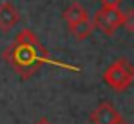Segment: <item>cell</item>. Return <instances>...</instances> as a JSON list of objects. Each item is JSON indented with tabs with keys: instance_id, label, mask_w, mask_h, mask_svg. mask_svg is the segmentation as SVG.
I'll list each match as a JSON object with an SVG mask.
<instances>
[{
	"instance_id": "8fae6325",
	"label": "cell",
	"mask_w": 134,
	"mask_h": 124,
	"mask_svg": "<svg viewBox=\"0 0 134 124\" xmlns=\"http://www.w3.org/2000/svg\"><path fill=\"white\" fill-rule=\"evenodd\" d=\"M117 124H126V121H124V119H120V121H119Z\"/></svg>"
},
{
	"instance_id": "30bf717a",
	"label": "cell",
	"mask_w": 134,
	"mask_h": 124,
	"mask_svg": "<svg viewBox=\"0 0 134 124\" xmlns=\"http://www.w3.org/2000/svg\"><path fill=\"white\" fill-rule=\"evenodd\" d=\"M35 124H52V122H50V121L47 119V117H41V119H38V121H36Z\"/></svg>"
},
{
	"instance_id": "7a4b0ae2",
	"label": "cell",
	"mask_w": 134,
	"mask_h": 124,
	"mask_svg": "<svg viewBox=\"0 0 134 124\" xmlns=\"http://www.w3.org/2000/svg\"><path fill=\"white\" fill-rule=\"evenodd\" d=\"M103 79L115 91H126L134 81V66L127 59L120 57L107 67V71L103 72Z\"/></svg>"
},
{
	"instance_id": "52a82bcc",
	"label": "cell",
	"mask_w": 134,
	"mask_h": 124,
	"mask_svg": "<svg viewBox=\"0 0 134 124\" xmlns=\"http://www.w3.org/2000/svg\"><path fill=\"white\" fill-rule=\"evenodd\" d=\"M93 21H90V17H86V19L79 21V23L72 24V26H69V29H71V33L77 38V40H84V38H88V36L91 35V31H93Z\"/></svg>"
},
{
	"instance_id": "8992f818",
	"label": "cell",
	"mask_w": 134,
	"mask_h": 124,
	"mask_svg": "<svg viewBox=\"0 0 134 124\" xmlns=\"http://www.w3.org/2000/svg\"><path fill=\"white\" fill-rule=\"evenodd\" d=\"M86 17H88V12L84 10L83 5H79V4H71L65 9V12H64V19H65V23L69 24V26L86 19Z\"/></svg>"
},
{
	"instance_id": "ba28073f",
	"label": "cell",
	"mask_w": 134,
	"mask_h": 124,
	"mask_svg": "<svg viewBox=\"0 0 134 124\" xmlns=\"http://www.w3.org/2000/svg\"><path fill=\"white\" fill-rule=\"evenodd\" d=\"M122 26L129 33H134V9H131V10L122 14Z\"/></svg>"
},
{
	"instance_id": "3957f363",
	"label": "cell",
	"mask_w": 134,
	"mask_h": 124,
	"mask_svg": "<svg viewBox=\"0 0 134 124\" xmlns=\"http://www.w3.org/2000/svg\"><path fill=\"white\" fill-rule=\"evenodd\" d=\"M122 14L124 12L119 10V7L117 9H105V7H102L95 14L93 26H96L103 35L110 36L122 26Z\"/></svg>"
},
{
	"instance_id": "277c9868",
	"label": "cell",
	"mask_w": 134,
	"mask_h": 124,
	"mask_svg": "<svg viewBox=\"0 0 134 124\" xmlns=\"http://www.w3.org/2000/svg\"><path fill=\"white\" fill-rule=\"evenodd\" d=\"M90 119L93 124H117L122 117L112 104H102L93 110Z\"/></svg>"
},
{
	"instance_id": "9c48e42d",
	"label": "cell",
	"mask_w": 134,
	"mask_h": 124,
	"mask_svg": "<svg viewBox=\"0 0 134 124\" xmlns=\"http://www.w3.org/2000/svg\"><path fill=\"white\" fill-rule=\"evenodd\" d=\"M120 0H102V7L105 9H117Z\"/></svg>"
},
{
	"instance_id": "6da1fadb",
	"label": "cell",
	"mask_w": 134,
	"mask_h": 124,
	"mask_svg": "<svg viewBox=\"0 0 134 124\" xmlns=\"http://www.w3.org/2000/svg\"><path fill=\"white\" fill-rule=\"evenodd\" d=\"M2 55L5 62H9L10 67L24 79L31 78L45 62L50 60L48 52L31 29H23L16 36V41L5 48Z\"/></svg>"
},
{
	"instance_id": "5b68a950",
	"label": "cell",
	"mask_w": 134,
	"mask_h": 124,
	"mask_svg": "<svg viewBox=\"0 0 134 124\" xmlns=\"http://www.w3.org/2000/svg\"><path fill=\"white\" fill-rule=\"evenodd\" d=\"M17 23H19L17 9L10 2H2L0 4V29L2 31H10Z\"/></svg>"
}]
</instances>
